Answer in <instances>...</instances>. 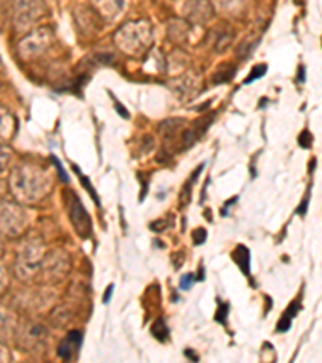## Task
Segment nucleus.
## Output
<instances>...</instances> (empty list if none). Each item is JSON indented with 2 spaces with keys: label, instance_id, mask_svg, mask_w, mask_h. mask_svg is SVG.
Masks as SVG:
<instances>
[{
  "label": "nucleus",
  "instance_id": "obj_23",
  "mask_svg": "<svg viewBox=\"0 0 322 363\" xmlns=\"http://www.w3.org/2000/svg\"><path fill=\"white\" fill-rule=\"evenodd\" d=\"M301 136H304V139L303 138H300V140H301V147H309V145H311V136H309V133L308 131H304Z\"/></svg>",
  "mask_w": 322,
  "mask_h": 363
},
{
  "label": "nucleus",
  "instance_id": "obj_10",
  "mask_svg": "<svg viewBox=\"0 0 322 363\" xmlns=\"http://www.w3.org/2000/svg\"><path fill=\"white\" fill-rule=\"evenodd\" d=\"M234 259H236L237 265L242 268V272L245 274L250 273V250L245 247V245H238L236 252H234Z\"/></svg>",
  "mask_w": 322,
  "mask_h": 363
},
{
  "label": "nucleus",
  "instance_id": "obj_14",
  "mask_svg": "<svg viewBox=\"0 0 322 363\" xmlns=\"http://www.w3.org/2000/svg\"><path fill=\"white\" fill-rule=\"evenodd\" d=\"M10 159H11V150L0 143V177L7 172V167L10 165Z\"/></svg>",
  "mask_w": 322,
  "mask_h": 363
},
{
  "label": "nucleus",
  "instance_id": "obj_5",
  "mask_svg": "<svg viewBox=\"0 0 322 363\" xmlns=\"http://www.w3.org/2000/svg\"><path fill=\"white\" fill-rule=\"evenodd\" d=\"M69 199H71V203H69V221L74 226L76 233L79 234L81 238H89L91 236V218L87 215L86 210L81 205L79 199L76 197L74 192H68Z\"/></svg>",
  "mask_w": 322,
  "mask_h": 363
},
{
  "label": "nucleus",
  "instance_id": "obj_4",
  "mask_svg": "<svg viewBox=\"0 0 322 363\" xmlns=\"http://www.w3.org/2000/svg\"><path fill=\"white\" fill-rule=\"evenodd\" d=\"M40 265V249L38 244L34 242H28L25 244L18 252V260H16V273L18 277L23 279H26L34 274V272L38 270Z\"/></svg>",
  "mask_w": 322,
  "mask_h": 363
},
{
  "label": "nucleus",
  "instance_id": "obj_17",
  "mask_svg": "<svg viewBox=\"0 0 322 363\" xmlns=\"http://www.w3.org/2000/svg\"><path fill=\"white\" fill-rule=\"evenodd\" d=\"M74 172L79 174V178H81V183H83V186L86 187V189L91 192V196H92L93 199H96V201L98 202V199H97V196H96V191H93V187L91 186V183H89V179H87L86 177H83V174H81V173H79V169H78V167H74Z\"/></svg>",
  "mask_w": 322,
  "mask_h": 363
},
{
  "label": "nucleus",
  "instance_id": "obj_13",
  "mask_svg": "<svg viewBox=\"0 0 322 363\" xmlns=\"http://www.w3.org/2000/svg\"><path fill=\"white\" fill-rule=\"evenodd\" d=\"M151 335H154L158 341H166L169 336V330L165 323V320H158L156 323L151 326Z\"/></svg>",
  "mask_w": 322,
  "mask_h": 363
},
{
  "label": "nucleus",
  "instance_id": "obj_11",
  "mask_svg": "<svg viewBox=\"0 0 322 363\" xmlns=\"http://www.w3.org/2000/svg\"><path fill=\"white\" fill-rule=\"evenodd\" d=\"M298 308H300V303H298V302H294L289 308H287V312H285V315L282 317V320L279 321L277 331H287V330H289L290 325H292V318H294L295 315L298 313Z\"/></svg>",
  "mask_w": 322,
  "mask_h": 363
},
{
  "label": "nucleus",
  "instance_id": "obj_9",
  "mask_svg": "<svg viewBox=\"0 0 322 363\" xmlns=\"http://www.w3.org/2000/svg\"><path fill=\"white\" fill-rule=\"evenodd\" d=\"M15 133V118L7 108L0 107V143L8 140Z\"/></svg>",
  "mask_w": 322,
  "mask_h": 363
},
{
  "label": "nucleus",
  "instance_id": "obj_20",
  "mask_svg": "<svg viewBox=\"0 0 322 363\" xmlns=\"http://www.w3.org/2000/svg\"><path fill=\"white\" fill-rule=\"evenodd\" d=\"M7 283H8V277H7V273H5V268L0 265V292L5 289Z\"/></svg>",
  "mask_w": 322,
  "mask_h": 363
},
{
  "label": "nucleus",
  "instance_id": "obj_12",
  "mask_svg": "<svg viewBox=\"0 0 322 363\" xmlns=\"http://www.w3.org/2000/svg\"><path fill=\"white\" fill-rule=\"evenodd\" d=\"M234 73H236V69H234L231 65H222L218 72L214 73L213 83L221 84V83H226V81H231L234 78Z\"/></svg>",
  "mask_w": 322,
  "mask_h": 363
},
{
  "label": "nucleus",
  "instance_id": "obj_27",
  "mask_svg": "<svg viewBox=\"0 0 322 363\" xmlns=\"http://www.w3.org/2000/svg\"><path fill=\"white\" fill-rule=\"evenodd\" d=\"M4 191H5V186H4L2 181H0V197L4 196Z\"/></svg>",
  "mask_w": 322,
  "mask_h": 363
},
{
  "label": "nucleus",
  "instance_id": "obj_22",
  "mask_svg": "<svg viewBox=\"0 0 322 363\" xmlns=\"http://www.w3.org/2000/svg\"><path fill=\"white\" fill-rule=\"evenodd\" d=\"M10 360V354L7 347L4 344H0V362H8Z\"/></svg>",
  "mask_w": 322,
  "mask_h": 363
},
{
  "label": "nucleus",
  "instance_id": "obj_7",
  "mask_svg": "<svg viewBox=\"0 0 322 363\" xmlns=\"http://www.w3.org/2000/svg\"><path fill=\"white\" fill-rule=\"evenodd\" d=\"M81 342H83V335H81L79 331H71L67 337L63 339L60 345H58V350H57L58 357L63 360H69L74 352H78V349L81 347Z\"/></svg>",
  "mask_w": 322,
  "mask_h": 363
},
{
  "label": "nucleus",
  "instance_id": "obj_26",
  "mask_svg": "<svg viewBox=\"0 0 322 363\" xmlns=\"http://www.w3.org/2000/svg\"><path fill=\"white\" fill-rule=\"evenodd\" d=\"M185 355H189L193 362H197V360H198V359H197V355H193V354L190 352V350H185Z\"/></svg>",
  "mask_w": 322,
  "mask_h": 363
},
{
  "label": "nucleus",
  "instance_id": "obj_3",
  "mask_svg": "<svg viewBox=\"0 0 322 363\" xmlns=\"http://www.w3.org/2000/svg\"><path fill=\"white\" fill-rule=\"evenodd\" d=\"M44 5L40 0H16L15 2V26L16 29H26L34 25L42 16Z\"/></svg>",
  "mask_w": 322,
  "mask_h": 363
},
{
  "label": "nucleus",
  "instance_id": "obj_21",
  "mask_svg": "<svg viewBox=\"0 0 322 363\" xmlns=\"http://www.w3.org/2000/svg\"><path fill=\"white\" fill-rule=\"evenodd\" d=\"M169 225L168 223H165V221H155V223H151L150 225V228H151V230H154L155 233H163V231H165L166 230V228H168Z\"/></svg>",
  "mask_w": 322,
  "mask_h": 363
},
{
  "label": "nucleus",
  "instance_id": "obj_6",
  "mask_svg": "<svg viewBox=\"0 0 322 363\" xmlns=\"http://www.w3.org/2000/svg\"><path fill=\"white\" fill-rule=\"evenodd\" d=\"M45 31L44 29H39V31L33 33L31 36H28L23 43L20 44L18 50L20 54L25 58H33L40 54V49L45 45Z\"/></svg>",
  "mask_w": 322,
  "mask_h": 363
},
{
  "label": "nucleus",
  "instance_id": "obj_24",
  "mask_svg": "<svg viewBox=\"0 0 322 363\" xmlns=\"http://www.w3.org/2000/svg\"><path fill=\"white\" fill-rule=\"evenodd\" d=\"M54 162H55V165H57V168H58V173L62 174V179L64 181V183H68V177H67V174H64V172H63V168H62V163H60V162H57L55 159H54Z\"/></svg>",
  "mask_w": 322,
  "mask_h": 363
},
{
  "label": "nucleus",
  "instance_id": "obj_15",
  "mask_svg": "<svg viewBox=\"0 0 322 363\" xmlns=\"http://www.w3.org/2000/svg\"><path fill=\"white\" fill-rule=\"evenodd\" d=\"M268 72V67L266 65H258V67H255L253 69H251V73L248 74V79L245 81V83H251V81H256L258 78H260V76H263Z\"/></svg>",
  "mask_w": 322,
  "mask_h": 363
},
{
  "label": "nucleus",
  "instance_id": "obj_1",
  "mask_svg": "<svg viewBox=\"0 0 322 363\" xmlns=\"http://www.w3.org/2000/svg\"><path fill=\"white\" fill-rule=\"evenodd\" d=\"M45 174L34 167H18L10 177L13 196L21 202H36L44 194Z\"/></svg>",
  "mask_w": 322,
  "mask_h": 363
},
{
  "label": "nucleus",
  "instance_id": "obj_2",
  "mask_svg": "<svg viewBox=\"0 0 322 363\" xmlns=\"http://www.w3.org/2000/svg\"><path fill=\"white\" fill-rule=\"evenodd\" d=\"M28 225V215L21 205L13 202L0 203V233L18 236Z\"/></svg>",
  "mask_w": 322,
  "mask_h": 363
},
{
  "label": "nucleus",
  "instance_id": "obj_19",
  "mask_svg": "<svg viewBox=\"0 0 322 363\" xmlns=\"http://www.w3.org/2000/svg\"><path fill=\"white\" fill-rule=\"evenodd\" d=\"M227 303H221L219 306V312L216 313V321H219V323H224L226 318H227Z\"/></svg>",
  "mask_w": 322,
  "mask_h": 363
},
{
  "label": "nucleus",
  "instance_id": "obj_25",
  "mask_svg": "<svg viewBox=\"0 0 322 363\" xmlns=\"http://www.w3.org/2000/svg\"><path fill=\"white\" fill-rule=\"evenodd\" d=\"M111 292H113V286H110V288L107 289V294H105V297H103V302L107 303L108 301H110V297H111Z\"/></svg>",
  "mask_w": 322,
  "mask_h": 363
},
{
  "label": "nucleus",
  "instance_id": "obj_8",
  "mask_svg": "<svg viewBox=\"0 0 322 363\" xmlns=\"http://www.w3.org/2000/svg\"><path fill=\"white\" fill-rule=\"evenodd\" d=\"M15 315L10 312L7 307L0 306V341H5V339L11 336V333L15 330Z\"/></svg>",
  "mask_w": 322,
  "mask_h": 363
},
{
  "label": "nucleus",
  "instance_id": "obj_28",
  "mask_svg": "<svg viewBox=\"0 0 322 363\" xmlns=\"http://www.w3.org/2000/svg\"><path fill=\"white\" fill-rule=\"evenodd\" d=\"M4 252V241H2V236H0V255H2Z\"/></svg>",
  "mask_w": 322,
  "mask_h": 363
},
{
  "label": "nucleus",
  "instance_id": "obj_16",
  "mask_svg": "<svg viewBox=\"0 0 322 363\" xmlns=\"http://www.w3.org/2000/svg\"><path fill=\"white\" fill-rule=\"evenodd\" d=\"M192 236H193V244H195V245H200V244H203L205 241H207V231H205L203 228L193 231Z\"/></svg>",
  "mask_w": 322,
  "mask_h": 363
},
{
  "label": "nucleus",
  "instance_id": "obj_18",
  "mask_svg": "<svg viewBox=\"0 0 322 363\" xmlns=\"http://www.w3.org/2000/svg\"><path fill=\"white\" fill-rule=\"evenodd\" d=\"M193 281H195V277H193V274H190V273L184 274L183 279H180V289H190Z\"/></svg>",
  "mask_w": 322,
  "mask_h": 363
}]
</instances>
